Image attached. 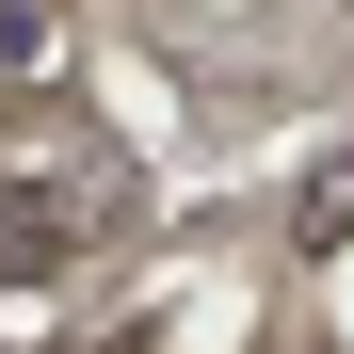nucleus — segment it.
I'll return each instance as SVG.
<instances>
[{"instance_id": "1", "label": "nucleus", "mask_w": 354, "mask_h": 354, "mask_svg": "<svg viewBox=\"0 0 354 354\" xmlns=\"http://www.w3.org/2000/svg\"><path fill=\"white\" fill-rule=\"evenodd\" d=\"M306 242H354V161H338L322 194H306Z\"/></svg>"}]
</instances>
